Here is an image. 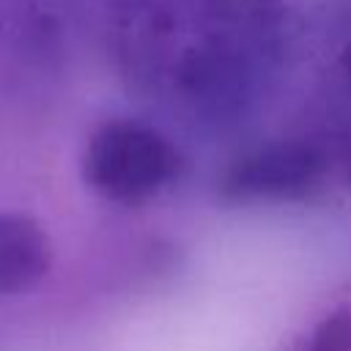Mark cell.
Masks as SVG:
<instances>
[{"mask_svg": "<svg viewBox=\"0 0 351 351\" xmlns=\"http://www.w3.org/2000/svg\"><path fill=\"white\" fill-rule=\"evenodd\" d=\"M307 351H351V310H337L324 318L310 337Z\"/></svg>", "mask_w": 351, "mask_h": 351, "instance_id": "4", "label": "cell"}, {"mask_svg": "<svg viewBox=\"0 0 351 351\" xmlns=\"http://www.w3.org/2000/svg\"><path fill=\"white\" fill-rule=\"evenodd\" d=\"M52 266L47 230L22 211H0V296L36 288Z\"/></svg>", "mask_w": 351, "mask_h": 351, "instance_id": "3", "label": "cell"}, {"mask_svg": "<svg viewBox=\"0 0 351 351\" xmlns=\"http://www.w3.org/2000/svg\"><path fill=\"white\" fill-rule=\"evenodd\" d=\"M343 71L348 74V80H351V47L346 49V55H343Z\"/></svg>", "mask_w": 351, "mask_h": 351, "instance_id": "5", "label": "cell"}, {"mask_svg": "<svg viewBox=\"0 0 351 351\" xmlns=\"http://www.w3.org/2000/svg\"><path fill=\"white\" fill-rule=\"evenodd\" d=\"M348 181H351V151H348Z\"/></svg>", "mask_w": 351, "mask_h": 351, "instance_id": "6", "label": "cell"}, {"mask_svg": "<svg viewBox=\"0 0 351 351\" xmlns=\"http://www.w3.org/2000/svg\"><path fill=\"white\" fill-rule=\"evenodd\" d=\"M324 173V156L299 140L269 143L239 159L222 184L236 200H285L315 186Z\"/></svg>", "mask_w": 351, "mask_h": 351, "instance_id": "2", "label": "cell"}, {"mask_svg": "<svg viewBox=\"0 0 351 351\" xmlns=\"http://www.w3.org/2000/svg\"><path fill=\"white\" fill-rule=\"evenodd\" d=\"M178 170L176 148L140 121L101 123L82 156V176L93 192L112 203L134 206L162 192Z\"/></svg>", "mask_w": 351, "mask_h": 351, "instance_id": "1", "label": "cell"}]
</instances>
